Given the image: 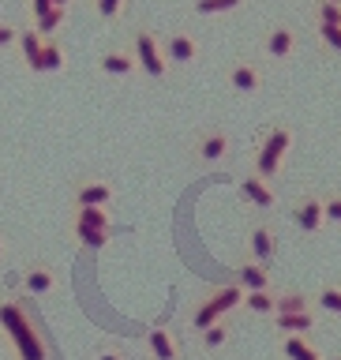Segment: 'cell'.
Here are the masks:
<instances>
[{
	"mask_svg": "<svg viewBox=\"0 0 341 360\" xmlns=\"http://www.w3.org/2000/svg\"><path fill=\"white\" fill-rule=\"evenodd\" d=\"M0 326H4V334L11 338V345H15L19 360H45V345L38 330H34V323L27 319V311L19 308V304H0Z\"/></svg>",
	"mask_w": 341,
	"mask_h": 360,
	"instance_id": "obj_1",
	"label": "cell"
},
{
	"mask_svg": "<svg viewBox=\"0 0 341 360\" xmlns=\"http://www.w3.org/2000/svg\"><path fill=\"white\" fill-rule=\"evenodd\" d=\"M289 150H292V128L289 124H270L259 150H255V176L274 180L281 173V165H285Z\"/></svg>",
	"mask_w": 341,
	"mask_h": 360,
	"instance_id": "obj_2",
	"label": "cell"
},
{
	"mask_svg": "<svg viewBox=\"0 0 341 360\" xmlns=\"http://www.w3.org/2000/svg\"><path fill=\"white\" fill-rule=\"evenodd\" d=\"M236 304H244V289H240V285H221V289H214L210 297L195 308V315H191V326H195V330L202 334L207 326L221 323L225 311H233Z\"/></svg>",
	"mask_w": 341,
	"mask_h": 360,
	"instance_id": "obj_3",
	"label": "cell"
},
{
	"mask_svg": "<svg viewBox=\"0 0 341 360\" xmlns=\"http://www.w3.org/2000/svg\"><path fill=\"white\" fill-rule=\"evenodd\" d=\"M131 53H135V64H139V72H146L150 79H165V75H169V68H173V64L165 60L162 41H157V38H154V30H146V27H135Z\"/></svg>",
	"mask_w": 341,
	"mask_h": 360,
	"instance_id": "obj_4",
	"label": "cell"
},
{
	"mask_svg": "<svg viewBox=\"0 0 341 360\" xmlns=\"http://www.w3.org/2000/svg\"><path fill=\"white\" fill-rule=\"evenodd\" d=\"M162 49H165V60H169V64L188 68V64H195V60H199L202 45H199L195 34H188V30H173V34H169V38L162 41Z\"/></svg>",
	"mask_w": 341,
	"mask_h": 360,
	"instance_id": "obj_5",
	"label": "cell"
},
{
	"mask_svg": "<svg viewBox=\"0 0 341 360\" xmlns=\"http://www.w3.org/2000/svg\"><path fill=\"white\" fill-rule=\"evenodd\" d=\"M297 49H300V34L292 30V27H285V22L270 30L266 41H263V53L270 56V60H289Z\"/></svg>",
	"mask_w": 341,
	"mask_h": 360,
	"instance_id": "obj_6",
	"label": "cell"
},
{
	"mask_svg": "<svg viewBox=\"0 0 341 360\" xmlns=\"http://www.w3.org/2000/svg\"><path fill=\"white\" fill-rule=\"evenodd\" d=\"M229 150H233V139H229V131H225V128H207L195 139V154L202 158V162H221Z\"/></svg>",
	"mask_w": 341,
	"mask_h": 360,
	"instance_id": "obj_7",
	"label": "cell"
},
{
	"mask_svg": "<svg viewBox=\"0 0 341 360\" xmlns=\"http://www.w3.org/2000/svg\"><path fill=\"white\" fill-rule=\"evenodd\" d=\"M22 289H27V297H49L56 289V270L49 263H30L22 270Z\"/></svg>",
	"mask_w": 341,
	"mask_h": 360,
	"instance_id": "obj_8",
	"label": "cell"
},
{
	"mask_svg": "<svg viewBox=\"0 0 341 360\" xmlns=\"http://www.w3.org/2000/svg\"><path fill=\"white\" fill-rule=\"evenodd\" d=\"M292 221H297L304 233H319L323 225H326V207H323V199L304 195L297 207H292Z\"/></svg>",
	"mask_w": 341,
	"mask_h": 360,
	"instance_id": "obj_9",
	"label": "cell"
},
{
	"mask_svg": "<svg viewBox=\"0 0 341 360\" xmlns=\"http://www.w3.org/2000/svg\"><path fill=\"white\" fill-rule=\"evenodd\" d=\"M229 86L236 90V94H255V90L263 86V68H259L255 60H236L229 68Z\"/></svg>",
	"mask_w": 341,
	"mask_h": 360,
	"instance_id": "obj_10",
	"label": "cell"
},
{
	"mask_svg": "<svg viewBox=\"0 0 341 360\" xmlns=\"http://www.w3.org/2000/svg\"><path fill=\"white\" fill-rule=\"evenodd\" d=\"M112 199H117V191L109 180H83L75 188V207H109Z\"/></svg>",
	"mask_w": 341,
	"mask_h": 360,
	"instance_id": "obj_11",
	"label": "cell"
},
{
	"mask_svg": "<svg viewBox=\"0 0 341 360\" xmlns=\"http://www.w3.org/2000/svg\"><path fill=\"white\" fill-rule=\"evenodd\" d=\"M247 252H252L255 263L270 266V259L278 255V236H274V229H270V225H255L252 236H247Z\"/></svg>",
	"mask_w": 341,
	"mask_h": 360,
	"instance_id": "obj_12",
	"label": "cell"
},
{
	"mask_svg": "<svg viewBox=\"0 0 341 360\" xmlns=\"http://www.w3.org/2000/svg\"><path fill=\"white\" fill-rule=\"evenodd\" d=\"M240 195H244L247 202H255L259 210H270V207H274V202H278V191L270 188V180L255 176V173L240 180Z\"/></svg>",
	"mask_w": 341,
	"mask_h": 360,
	"instance_id": "obj_13",
	"label": "cell"
},
{
	"mask_svg": "<svg viewBox=\"0 0 341 360\" xmlns=\"http://www.w3.org/2000/svg\"><path fill=\"white\" fill-rule=\"evenodd\" d=\"M98 72L124 79V75L139 72V64H135V53H131V49H109V53H101V60H98Z\"/></svg>",
	"mask_w": 341,
	"mask_h": 360,
	"instance_id": "obj_14",
	"label": "cell"
},
{
	"mask_svg": "<svg viewBox=\"0 0 341 360\" xmlns=\"http://www.w3.org/2000/svg\"><path fill=\"white\" fill-rule=\"evenodd\" d=\"M236 285H240L244 292L252 289H270V270L263 263H255V259H247V263L236 270Z\"/></svg>",
	"mask_w": 341,
	"mask_h": 360,
	"instance_id": "obj_15",
	"label": "cell"
},
{
	"mask_svg": "<svg viewBox=\"0 0 341 360\" xmlns=\"http://www.w3.org/2000/svg\"><path fill=\"white\" fill-rule=\"evenodd\" d=\"M60 68H64V45L56 38H45L38 60L30 64V72H60Z\"/></svg>",
	"mask_w": 341,
	"mask_h": 360,
	"instance_id": "obj_16",
	"label": "cell"
},
{
	"mask_svg": "<svg viewBox=\"0 0 341 360\" xmlns=\"http://www.w3.org/2000/svg\"><path fill=\"white\" fill-rule=\"evenodd\" d=\"M281 353H285L289 360H323V353L304 334H285L281 338Z\"/></svg>",
	"mask_w": 341,
	"mask_h": 360,
	"instance_id": "obj_17",
	"label": "cell"
},
{
	"mask_svg": "<svg viewBox=\"0 0 341 360\" xmlns=\"http://www.w3.org/2000/svg\"><path fill=\"white\" fill-rule=\"evenodd\" d=\"M281 334H308L315 330V311H292V315H274Z\"/></svg>",
	"mask_w": 341,
	"mask_h": 360,
	"instance_id": "obj_18",
	"label": "cell"
},
{
	"mask_svg": "<svg viewBox=\"0 0 341 360\" xmlns=\"http://www.w3.org/2000/svg\"><path fill=\"white\" fill-rule=\"evenodd\" d=\"M150 353L157 360H176L180 356V345H176V338L169 334V330H150Z\"/></svg>",
	"mask_w": 341,
	"mask_h": 360,
	"instance_id": "obj_19",
	"label": "cell"
},
{
	"mask_svg": "<svg viewBox=\"0 0 341 360\" xmlns=\"http://www.w3.org/2000/svg\"><path fill=\"white\" fill-rule=\"evenodd\" d=\"M64 19H67V8H56V4H53L45 15L34 19V30H38L41 38H56V30L64 27Z\"/></svg>",
	"mask_w": 341,
	"mask_h": 360,
	"instance_id": "obj_20",
	"label": "cell"
},
{
	"mask_svg": "<svg viewBox=\"0 0 341 360\" xmlns=\"http://www.w3.org/2000/svg\"><path fill=\"white\" fill-rule=\"evenodd\" d=\"M15 41H19V53H22V64L30 68L34 60H38V53H41V41H45V38L30 27V30H19V38H15Z\"/></svg>",
	"mask_w": 341,
	"mask_h": 360,
	"instance_id": "obj_21",
	"label": "cell"
},
{
	"mask_svg": "<svg viewBox=\"0 0 341 360\" xmlns=\"http://www.w3.org/2000/svg\"><path fill=\"white\" fill-rule=\"evenodd\" d=\"M244 304L252 311H259V315H274V308H278V297L270 289H252V292H244Z\"/></svg>",
	"mask_w": 341,
	"mask_h": 360,
	"instance_id": "obj_22",
	"label": "cell"
},
{
	"mask_svg": "<svg viewBox=\"0 0 341 360\" xmlns=\"http://www.w3.org/2000/svg\"><path fill=\"white\" fill-rule=\"evenodd\" d=\"M75 221L79 225H94V229H109L112 225V214L105 207H79L75 210Z\"/></svg>",
	"mask_w": 341,
	"mask_h": 360,
	"instance_id": "obj_23",
	"label": "cell"
},
{
	"mask_svg": "<svg viewBox=\"0 0 341 360\" xmlns=\"http://www.w3.org/2000/svg\"><path fill=\"white\" fill-rule=\"evenodd\" d=\"M292 311H311V304H308L304 292H281V297H278L274 315H292Z\"/></svg>",
	"mask_w": 341,
	"mask_h": 360,
	"instance_id": "obj_24",
	"label": "cell"
},
{
	"mask_svg": "<svg viewBox=\"0 0 341 360\" xmlns=\"http://www.w3.org/2000/svg\"><path fill=\"white\" fill-rule=\"evenodd\" d=\"M75 236H79L86 248H105L109 236H112V229H94V225H79V221H75Z\"/></svg>",
	"mask_w": 341,
	"mask_h": 360,
	"instance_id": "obj_25",
	"label": "cell"
},
{
	"mask_svg": "<svg viewBox=\"0 0 341 360\" xmlns=\"http://www.w3.org/2000/svg\"><path fill=\"white\" fill-rule=\"evenodd\" d=\"M244 0H195V15H221V11H236Z\"/></svg>",
	"mask_w": 341,
	"mask_h": 360,
	"instance_id": "obj_26",
	"label": "cell"
},
{
	"mask_svg": "<svg viewBox=\"0 0 341 360\" xmlns=\"http://www.w3.org/2000/svg\"><path fill=\"white\" fill-rule=\"evenodd\" d=\"M229 326H225V319L221 323H214V326H207V330H202V345L207 349H221V345H229Z\"/></svg>",
	"mask_w": 341,
	"mask_h": 360,
	"instance_id": "obj_27",
	"label": "cell"
},
{
	"mask_svg": "<svg viewBox=\"0 0 341 360\" xmlns=\"http://www.w3.org/2000/svg\"><path fill=\"white\" fill-rule=\"evenodd\" d=\"M315 22L341 27V4H337V0H319V8H315Z\"/></svg>",
	"mask_w": 341,
	"mask_h": 360,
	"instance_id": "obj_28",
	"label": "cell"
},
{
	"mask_svg": "<svg viewBox=\"0 0 341 360\" xmlns=\"http://www.w3.org/2000/svg\"><path fill=\"white\" fill-rule=\"evenodd\" d=\"M319 308L341 315V285H323L319 289Z\"/></svg>",
	"mask_w": 341,
	"mask_h": 360,
	"instance_id": "obj_29",
	"label": "cell"
},
{
	"mask_svg": "<svg viewBox=\"0 0 341 360\" xmlns=\"http://www.w3.org/2000/svg\"><path fill=\"white\" fill-rule=\"evenodd\" d=\"M124 4H128V0H94L98 15L105 19V22H112V19H120V11H124Z\"/></svg>",
	"mask_w": 341,
	"mask_h": 360,
	"instance_id": "obj_30",
	"label": "cell"
},
{
	"mask_svg": "<svg viewBox=\"0 0 341 360\" xmlns=\"http://www.w3.org/2000/svg\"><path fill=\"white\" fill-rule=\"evenodd\" d=\"M315 27H319V38L330 45V49L341 53V27H330V22H315Z\"/></svg>",
	"mask_w": 341,
	"mask_h": 360,
	"instance_id": "obj_31",
	"label": "cell"
},
{
	"mask_svg": "<svg viewBox=\"0 0 341 360\" xmlns=\"http://www.w3.org/2000/svg\"><path fill=\"white\" fill-rule=\"evenodd\" d=\"M323 207H326V221H337V225H341V195L323 199Z\"/></svg>",
	"mask_w": 341,
	"mask_h": 360,
	"instance_id": "obj_32",
	"label": "cell"
},
{
	"mask_svg": "<svg viewBox=\"0 0 341 360\" xmlns=\"http://www.w3.org/2000/svg\"><path fill=\"white\" fill-rule=\"evenodd\" d=\"M19 38V27H11V22H0V49H4V45H11Z\"/></svg>",
	"mask_w": 341,
	"mask_h": 360,
	"instance_id": "obj_33",
	"label": "cell"
},
{
	"mask_svg": "<svg viewBox=\"0 0 341 360\" xmlns=\"http://www.w3.org/2000/svg\"><path fill=\"white\" fill-rule=\"evenodd\" d=\"M49 8H53V0H30V11H34V19H38V15H45Z\"/></svg>",
	"mask_w": 341,
	"mask_h": 360,
	"instance_id": "obj_34",
	"label": "cell"
},
{
	"mask_svg": "<svg viewBox=\"0 0 341 360\" xmlns=\"http://www.w3.org/2000/svg\"><path fill=\"white\" fill-rule=\"evenodd\" d=\"M98 360H124V356H120V353H101Z\"/></svg>",
	"mask_w": 341,
	"mask_h": 360,
	"instance_id": "obj_35",
	"label": "cell"
},
{
	"mask_svg": "<svg viewBox=\"0 0 341 360\" xmlns=\"http://www.w3.org/2000/svg\"><path fill=\"white\" fill-rule=\"evenodd\" d=\"M53 4H56V8H67V4H72V0H53Z\"/></svg>",
	"mask_w": 341,
	"mask_h": 360,
	"instance_id": "obj_36",
	"label": "cell"
},
{
	"mask_svg": "<svg viewBox=\"0 0 341 360\" xmlns=\"http://www.w3.org/2000/svg\"><path fill=\"white\" fill-rule=\"evenodd\" d=\"M0 255H4V236H0Z\"/></svg>",
	"mask_w": 341,
	"mask_h": 360,
	"instance_id": "obj_37",
	"label": "cell"
},
{
	"mask_svg": "<svg viewBox=\"0 0 341 360\" xmlns=\"http://www.w3.org/2000/svg\"><path fill=\"white\" fill-rule=\"evenodd\" d=\"M330 360H341V356H330Z\"/></svg>",
	"mask_w": 341,
	"mask_h": 360,
	"instance_id": "obj_38",
	"label": "cell"
},
{
	"mask_svg": "<svg viewBox=\"0 0 341 360\" xmlns=\"http://www.w3.org/2000/svg\"><path fill=\"white\" fill-rule=\"evenodd\" d=\"M337 4H341V0H337Z\"/></svg>",
	"mask_w": 341,
	"mask_h": 360,
	"instance_id": "obj_39",
	"label": "cell"
}]
</instances>
